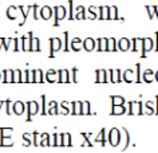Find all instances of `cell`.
<instances>
[{
    "label": "cell",
    "mask_w": 158,
    "mask_h": 153,
    "mask_svg": "<svg viewBox=\"0 0 158 153\" xmlns=\"http://www.w3.org/2000/svg\"><path fill=\"white\" fill-rule=\"evenodd\" d=\"M83 47H85V50L91 51V50H94V47H95V42H94L91 38H87V39H86V40L83 42Z\"/></svg>",
    "instance_id": "52a82bcc"
},
{
    "label": "cell",
    "mask_w": 158,
    "mask_h": 153,
    "mask_svg": "<svg viewBox=\"0 0 158 153\" xmlns=\"http://www.w3.org/2000/svg\"><path fill=\"white\" fill-rule=\"evenodd\" d=\"M110 142H111V145L119 144V132L115 128L111 129V132H110Z\"/></svg>",
    "instance_id": "7a4b0ae2"
},
{
    "label": "cell",
    "mask_w": 158,
    "mask_h": 153,
    "mask_svg": "<svg viewBox=\"0 0 158 153\" xmlns=\"http://www.w3.org/2000/svg\"><path fill=\"white\" fill-rule=\"evenodd\" d=\"M119 49L122 51L129 50V40H127V39H121V40H119Z\"/></svg>",
    "instance_id": "30bf717a"
},
{
    "label": "cell",
    "mask_w": 158,
    "mask_h": 153,
    "mask_svg": "<svg viewBox=\"0 0 158 153\" xmlns=\"http://www.w3.org/2000/svg\"><path fill=\"white\" fill-rule=\"evenodd\" d=\"M27 108H28V117H27V121H31V114H35L38 112V105L36 102H27Z\"/></svg>",
    "instance_id": "3957f363"
},
{
    "label": "cell",
    "mask_w": 158,
    "mask_h": 153,
    "mask_svg": "<svg viewBox=\"0 0 158 153\" xmlns=\"http://www.w3.org/2000/svg\"><path fill=\"white\" fill-rule=\"evenodd\" d=\"M55 11H56V20H55V24H54V26H58L59 20L64 18L66 11H64V8H63V7H56V8H55Z\"/></svg>",
    "instance_id": "277c9868"
},
{
    "label": "cell",
    "mask_w": 158,
    "mask_h": 153,
    "mask_svg": "<svg viewBox=\"0 0 158 153\" xmlns=\"http://www.w3.org/2000/svg\"><path fill=\"white\" fill-rule=\"evenodd\" d=\"M62 81H69V78H67V71L66 70H60L59 71V82H62Z\"/></svg>",
    "instance_id": "8fae6325"
},
{
    "label": "cell",
    "mask_w": 158,
    "mask_h": 153,
    "mask_svg": "<svg viewBox=\"0 0 158 153\" xmlns=\"http://www.w3.org/2000/svg\"><path fill=\"white\" fill-rule=\"evenodd\" d=\"M97 142H99V141H102V145H105V129H102L101 130V136L98 137V138L95 140Z\"/></svg>",
    "instance_id": "7c38bea8"
},
{
    "label": "cell",
    "mask_w": 158,
    "mask_h": 153,
    "mask_svg": "<svg viewBox=\"0 0 158 153\" xmlns=\"http://www.w3.org/2000/svg\"><path fill=\"white\" fill-rule=\"evenodd\" d=\"M156 79L158 81V73H157V75H156Z\"/></svg>",
    "instance_id": "9a60e30c"
},
{
    "label": "cell",
    "mask_w": 158,
    "mask_h": 153,
    "mask_svg": "<svg viewBox=\"0 0 158 153\" xmlns=\"http://www.w3.org/2000/svg\"><path fill=\"white\" fill-rule=\"evenodd\" d=\"M16 10V7H8V10H7V18L11 19V20H14V19H16V15L14 14V11Z\"/></svg>",
    "instance_id": "9c48e42d"
},
{
    "label": "cell",
    "mask_w": 158,
    "mask_h": 153,
    "mask_svg": "<svg viewBox=\"0 0 158 153\" xmlns=\"http://www.w3.org/2000/svg\"><path fill=\"white\" fill-rule=\"evenodd\" d=\"M81 39H78V38H75V39H73V42H71V49H73L74 51H78L79 49H81Z\"/></svg>",
    "instance_id": "ba28073f"
},
{
    "label": "cell",
    "mask_w": 158,
    "mask_h": 153,
    "mask_svg": "<svg viewBox=\"0 0 158 153\" xmlns=\"http://www.w3.org/2000/svg\"><path fill=\"white\" fill-rule=\"evenodd\" d=\"M40 16L43 18V19H50L51 16H52V10L50 8V7H43L42 8V11H40Z\"/></svg>",
    "instance_id": "8992f818"
},
{
    "label": "cell",
    "mask_w": 158,
    "mask_h": 153,
    "mask_svg": "<svg viewBox=\"0 0 158 153\" xmlns=\"http://www.w3.org/2000/svg\"><path fill=\"white\" fill-rule=\"evenodd\" d=\"M60 46H62L60 39H58V38L50 39V58H54V51L60 50Z\"/></svg>",
    "instance_id": "6da1fadb"
},
{
    "label": "cell",
    "mask_w": 158,
    "mask_h": 153,
    "mask_svg": "<svg viewBox=\"0 0 158 153\" xmlns=\"http://www.w3.org/2000/svg\"><path fill=\"white\" fill-rule=\"evenodd\" d=\"M0 40H2V45H3V47H4L6 50H8L10 49V42H11V39H8V42H7V39H0Z\"/></svg>",
    "instance_id": "4fadbf2b"
},
{
    "label": "cell",
    "mask_w": 158,
    "mask_h": 153,
    "mask_svg": "<svg viewBox=\"0 0 158 153\" xmlns=\"http://www.w3.org/2000/svg\"><path fill=\"white\" fill-rule=\"evenodd\" d=\"M23 112H24V105H23V102H20V101L15 102V104H14V113H15V114L20 116Z\"/></svg>",
    "instance_id": "5b68a950"
},
{
    "label": "cell",
    "mask_w": 158,
    "mask_h": 153,
    "mask_svg": "<svg viewBox=\"0 0 158 153\" xmlns=\"http://www.w3.org/2000/svg\"><path fill=\"white\" fill-rule=\"evenodd\" d=\"M4 104H6V101H0V108H2Z\"/></svg>",
    "instance_id": "5bb4252c"
},
{
    "label": "cell",
    "mask_w": 158,
    "mask_h": 153,
    "mask_svg": "<svg viewBox=\"0 0 158 153\" xmlns=\"http://www.w3.org/2000/svg\"><path fill=\"white\" fill-rule=\"evenodd\" d=\"M0 42H2V40H0ZM0 50H2V46H0Z\"/></svg>",
    "instance_id": "2e32d148"
}]
</instances>
